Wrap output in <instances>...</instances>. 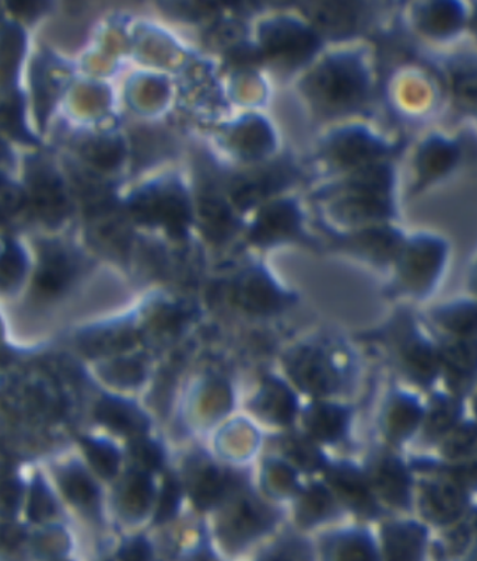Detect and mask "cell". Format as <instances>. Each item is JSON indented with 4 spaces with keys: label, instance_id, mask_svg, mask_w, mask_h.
<instances>
[{
    "label": "cell",
    "instance_id": "ba28073f",
    "mask_svg": "<svg viewBox=\"0 0 477 561\" xmlns=\"http://www.w3.org/2000/svg\"><path fill=\"white\" fill-rule=\"evenodd\" d=\"M133 214L146 222L164 224L174 232H183L188 222L187 202L174 188H158L133 202Z\"/></svg>",
    "mask_w": 477,
    "mask_h": 561
},
{
    "label": "cell",
    "instance_id": "7a4b0ae2",
    "mask_svg": "<svg viewBox=\"0 0 477 561\" xmlns=\"http://www.w3.org/2000/svg\"><path fill=\"white\" fill-rule=\"evenodd\" d=\"M394 354L400 373L415 385L429 388L441 375L439 345L429 342L414 324L394 332Z\"/></svg>",
    "mask_w": 477,
    "mask_h": 561
},
{
    "label": "cell",
    "instance_id": "30bf717a",
    "mask_svg": "<svg viewBox=\"0 0 477 561\" xmlns=\"http://www.w3.org/2000/svg\"><path fill=\"white\" fill-rule=\"evenodd\" d=\"M427 536L426 526L414 520L385 524L380 552L388 560H419L426 552Z\"/></svg>",
    "mask_w": 477,
    "mask_h": 561
},
{
    "label": "cell",
    "instance_id": "8d00e7d4",
    "mask_svg": "<svg viewBox=\"0 0 477 561\" xmlns=\"http://www.w3.org/2000/svg\"><path fill=\"white\" fill-rule=\"evenodd\" d=\"M112 379L117 380L115 383L120 385H135L143 379V369L137 363H129V360H123V363H115L113 365Z\"/></svg>",
    "mask_w": 477,
    "mask_h": 561
},
{
    "label": "cell",
    "instance_id": "d6986e66",
    "mask_svg": "<svg viewBox=\"0 0 477 561\" xmlns=\"http://www.w3.org/2000/svg\"><path fill=\"white\" fill-rule=\"evenodd\" d=\"M241 304L251 312L272 313L286 305V297L265 275L254 274L240 289Z\"/></svg>",
    "mask_w": 477,
    "mask_h": 561
},
{
    "label": "cell",
    "instance_id": "44dd1931",
    "mask_svg": "<svg viewBox=\"0 0 477 561\" xmlns=\"http://www.w3.org/2000/svg\"><path fill=\"white\" fill-rule=\"evenodd\" d=\"M74 273H77V265L73 260L67 253L55 250L43 260L37 275V288L47 297H54L68 287Z\"/></svg>",
    "mask_w": 477,
    "mask_h": 561
},
{
    "label": "cell",
    "instance_id": "4316f807",
    "mask_svg": "<svg viewBox=\"0 0 477 561\" xmlns=\"http://www.w3.org/2000/svg\"><path fill=\"white\" fill-rule=\"evenodd\" d=\"M288 456L299 468L313 473L324 470L326 462L323 453L315 447L314 439L310 437H291L288 443Z\"/></svg>",
    "mask_w": 477,
    "mask_h": 561
},
{
    "label": "cell",
    "instance_id": "836d02e7",
    "mask_svg": "<svg viewBox=\"0 0 477 561\" xmlns=\"http://www.w3.org/2000/svg\"><path fill=\"white\" fill-rule=\"evenodd\" d=\"M241 142H245L244 150L248 154H259L264 149L268 148L269 145V133L268 129L259 123H253L247 127V131H244Z\"/></svg>",
    "mask_w": 477,
    "mask_h": 561
},
{
    "label": "cell",
    "instance_id": "cb8c5ba5",
    "mask_svg": "<svg viewBox=\"0 0 477 561\" xmlns=\"http://www.w3.org/2000/svg\"><path fill=\"white\" fill-rule=\"evenodd\" d=\"M439 444L446 462L477 458V421H461Z\"/></svg>",
    "mask_w": 477,
    "mask_h": 561
},
{
    "label": "cell",
    "instance_id": "ac0fdd59",
    "mask_svg": "<svg viewBox=\"0 0 477 561\" xmlns=\"http://www.w3.org/2000/svg\"><path fill=\"white\" fill-rule=\"evenodd\" d=\"M299 217L289 204H276L265 210L256 222L253 239L256 243H274L289 238L298 230Z\"/></svg>",
    "mask_w": 477,
    "mask_h": 561
},
{
    "label": "cell",
    "instance_id": "ab89813d",
    "mask_svg": "<svg viewBox=\"0 0 477 561\" xmlns=\"http://www.w3.org/2000/svg\"><path fill=\"white\" fill-rule=\"evenodd\" d=\"M120 558L124 559H135V560H143L150 558V549L149 545L144 542V540H133V542L128 543L120 552Z\"/></svg>",
    "mask_w": 477,
    "mask_h": 561
},
{
    "label": "cell",
    "instance_id": "e575fe53",
    "mask_svg": "<svg viewBox=\"0 0 477 561\" xmlns=\"http://www.w3.org/2000/svg\"><path fill=\"white\" fill-rule=\"evenodd\" d=\"M132 453L143 463L146 469H159L163 465V453L158 445L150 440L135 443Z\"/></svg>",
    "mask_w": 477,
    "mask_h": 561
},
{
    "label": "cell",
    "instance_id": "d6a6232c",
    "mask_svg": "<svg viewBox=\"0 0 477 561\" xmlns=\"http://www.w3.org/2000/svg\"><path fill=\"white\" fill-rule=\"evenodd\" d=\"M24 274V259L16 248H9L3 254L2 277L3 287H13Z\"/></svg>",
    "mask_w": 477,
    "mask_h": 561
},
{
    "label": "cell",
    "instance_id": "1f68e13d",
    "mask_svg": "<svg viewBox=\"0 0 477 561\" xmlns=\"http://www.w3.org/2000/svg\"><path fill=\"white\" fill-rule=\"evenodd\" d=\"M179 503V485L177 480L170 478L164 484L162 497H160L158 513H155V520L163 523L173 517L175 511L178 508Z\"/></svg>",
    "mask_w": 477,
    "mask_h": 561
},
{
    "label": "cell",
    "instance_id": "603a6c76",
    "mask_svg": "<svg viewBox=\"0 0 477 561\" xmlns=\"http://www.w3.org/2000/svg\"><path fill=\"white\" fill-rule=\"evenodd\" d=\"M349 245L353 248L354 252L363 254L364 257L376 263H388L389 260L398 259L402 250L398 234L389 232V230H375V232L360 234L350 240Z\"/></svg>",
    "mask_w": 477,
    "mask_h": 561
},
{
    "label": "cell",
    "instance_id": "6da1fadb",
    "mask_svg": "<svg viewBox=\"0 0 477 561\" xmlns=\"http://www.w3.org/2000/svg\"><path fill=\"white\" fill-rule=\"evenodd\" d=\"M444 259V245L437 240L418 239L402 248L398 255L399 288L415 297L429 294L439 279Z\"/></svg>",
    "mask_w": 477,
    "mask_h": 561
},
{
    "label": "cell",
    "instance_id": "f546056e",
    "mask_svg": "<svg viewBox=\"0 0 477 561\" xmlns=\"http://www.w3.org/2000/svg\"><path fill=\"white\" fill-rule=\"evenodd\" d=\"M461 10L452 0H439L430 7L426 14V23L431 30L439 33L451 32L458 26Z\"/></svg>",
    "mask_w": 477,
    "mask_h": 561
},
{
    "label": "cell",
    "instance_id": "60d3db41",
    "mask_svg": "<svg viewBox=\"0 0 477 561\" xmlns=\"http://www.w3.org/2000/svg\"><path fill=\"white\" fill-rule=\"evenodd\" d=\"M472 284H474V290H475V294H477V270L474 275V280H472Z\"/></svg>",
    "mask_w": 477,
    "mask_h": 561
},
{
    "label": "cell",
    "instance_id": "2e32d148",
    "mask_svg": "<svg viewBox=\"0 0 477 561\" xmlns=\"http://www.w3.org/2000/svg\"><path fill=\"white\" fill-rule=\"evenodd\" d=\"M95 417L105 427L115 433L125 435L144 434L149 427V421L133 404L115 398H104L95 409Z\"/></svg>",
    "mask_w": 477,
    "mask_h": 561
},
{
    "label": "cell",
    "instance_id": "277c9868",
    "mask_svg": "<svg viewBox=\"0 0 477 561\" xmlns=\"http://www.w3.org/2000/svg\"><path fill=\"white\" fill-rule=\"evenodd\" d=\"M324 472L325 484L333 491L341 507L369 519L379 518L383 514L364 469L349 462H338L326 465Z\"/></svg>",
    "mask_w": 477,
    "mask_h": 561
},
{
    "label": "cell",
    "instance_id": "9a60e30c",
    "mask_svg": "<svg viewBox=\"0 0 477 561\" xmlns=\"http://www.w3.org/2000/svg\"><path fill=\"white\" fill-rule=\"evenodd\" d=\"M326 559L330 560H375L379 548L373 536L363 529H348L330 535L323 546Z\"/></svg>",
    "mask_w": 477,
    "mask_h": 561
},
{
    "label": "cell",
    "instance_id": "9c48e42d",
    "mask_svg": "<svg viewBox=\"0 0 477 561\" xmlns=\"http://www.w3.org/2000/svg\"><path fill=\"white\" fill-rule=\"evenodd\" d=\"M424 410L418 398L405 392L389 396L381 415V428L391 443L402 444L421 428Z\"/></svg>",
    "mask_w": 477,
    "mask_h": 561
},
{
    "label": "cell",
    "instance_id": "4dcf8cb0",
    "mask_svg": "<svg viewBox=\"0 0 477 561\" xmlns=\"http://www.w3.org/2000/svg\"><path fill=\"white\" fill-rule=\"evenodd\" d=\"M54 500L44 488L42 482H35L33 485L32 501H30V518L33 520H43L51 517L55 513Z\"/></svg>",
    "mask_w": 477,
    "mask_h": 561
},
{
    "label": "cell",
    "instance_id": "e0dca14e",
    "mask_svg": "<svg viewBox=\"0 0 477 561\" xmlns=\"http://www.w3.org/2000/svg\"><path fill=\"white\" fill-rule=\"evenodd\" d=\"M431 320L445 337L477 339V302H456L434 310Z\"/></svg>",
    "mask_w": 477,
    "mask_h": 561
},
{
    "label": "cell",
    "instance_id": "3957f363",
    "mask_svg": "<svg viewBox=\"0 0 477 561\" xmlns=\"http://www.w3.org/2000/svg\"><path fill=\"white\" fill-rule=\"evenodd\" d=\"M288 369L295 385L315 398L335 394L344 385V373L334 358L321 348L303 347L293 351L288 359Z\"/></svg>",
    "mask_w": 477,
    "mask_h": 561
},
{
    "label": "cell",
    "instance_id": "5b68a950",
    "mask_svg": "<svg viewBox=\"0 0 477 561\" xmlns=\"http://www.w3.org/2000/svg\"><path fill=\"white\" fill-rule=\"evenodd\" d=\"M364 472L381 504L396 510L409 508L414 480L408 466L398 456L388 453L374 454L367 460Z\"/></svg>",
    "mask_w": 477,
    "mask_h": 561
},
{
    "label": "cell",
    "instance_id": "f1b7e54d",
    "mask_svg": "<svg viewBox=\"0 0 477 561\" xmlns=\"http://www.w3.org/2000/svg\"><path fill=\"white\" fill-rule=\"evenodd\" d=\"M152 493V483L146 473H133L124 484L125 503H127V507H135V514L148 510Z\"/></svg>",
    "mask_w": 477,
    "mask_h": 561
},
{
    "label": "cell",
    "instance_id": "b9f144b4",
    "mask_svg": "<svg viewBox=\"0 0 477 561\" xmlns=\"http://www.w3.org/2000/svg\"><path fill=\"white\" fill-rule=\"evenodd\" d=\"M474 410H475L476 421H477V390L475 392V398H474Z\"/></svg>",
    "mask_w": 477,
    "mask_h": 561
},
{
    "label": "cell",
    "instance_id": "7402d4cb",
    "mask_svg": "<svg viewBox=\"0 0 477 561\" xmlns=\"http://www.w3.org/2000/svg\"><path fill=\"white\" fill-rule=\"evenodd\" d=\"M338 508V500L328 485L313 484L300 495L298 517L303 525H316L334 518Z\"/></svg>",
    "mask_w": 477,
    "mask_h": 561
},
{
    "label": "cell",
    "instance_id": "d590c367",
    "mask_svg": "<svg viewBox=\"0 0 477 561\" xmlns=\"http://www.w3.org/2000/svg\"><path fill=\"white\" fill-rule=\"evenodd\" d=\"M203 213L206 222H208L210 230H213L214 233H219L220 237H223L230 227V215L223 205L210 202L209 204H205Z\"/></svg>",
    "mask_w": 477,
    "mask_h": 561
},
{
    "label": "cell",
    "instance_id": "f35d334b",
    "mask_svg": "<svg viewBox=\"0 0 477 561\" xmlns=\"http://www.w3.org/2000/svg\"><path fill=\"white\" fill-rule=\"evenodd\" d=\"M94 158L100 167H113L120 158V148L117 144H104L94 150Z\"/></svg>",
    "mask_w": 477,
    "mask_h": 561
},
{
    "label": "cell",
    "instance_id": "74e56055",
    "mask_svg": "<svg viewBox=\"0 0 477 561\" xmlns=\"http://www.w3.org/2000/svg\"><path fill=\"white\" fill-rule=\"evenodd\" d=\"M48 0H9V7L19 16L33 19L47 8Z\"/></svg>",
    "mask_w": 477,
    "mask_h": 561
},
{
    "label": "cell",
    "instance_id": "8992f818",
    "mask_svg": "<svg viewBox=\"0 0 477 561\" xmlns=\"http://www.w3.org/2000/svg\"><path fill=\"white\" fill-rule=\"evenodd\" d=\"M419 513L427 523L437 526L455 525L469 511V493L449 479L435 476L420 484Z\"/></svg>",
    "mask_w": 477,
    "mask_h": 561
},
{
    "label": "cell",
    "instance_id": "4fadbf2b",
    "mask_svg": "<svg viewBox=\"0 0 477 561\" xmlns=\"http://www.w3.org/2000/svg\"><path fill=\"white\" fill-rule=\"evenodd\" d=\"M314 16L324 27L345 34L359 30L369 18V0H311Z\"/></svg>",
    "mask_w": 477,
    "mask_h": 561
},
{
    "label": "cell",
    "instance_id": "484cf974",
    "mask_svg": "<svg viewBox=\"0 0 477 561\" xmlns=\"http://www.w3.org/2000/svg\"><path fill=\"white\" fill-rule=\"evenodd\" d=\"M427 466L433 474L449 479L469 494L472 491H477V458L449 463H427Z\"/></svg>",
    "mask_w": 477,
    "mask_h": 561
},
{
    "label": "cell",
    "instance_id": "5bb4252c",
    "mask_svg": "<svg viewBox=\"0 0 477 561\" xmlns=\"http://www.w3.org/2000/svg\"><path fill=\"white\" fill-rule=\"evenodd\" d=\"M462 402L459 396L454 393L434 394L424 410L421 433L430 443H440L455 425L461 423Z\"/></svg>",
    "mask_w": 477,
    "mask_h": 561
},
{
    "label": "cell",
    "instance_id": "ffe728a7",
    "mask_svg": "<svg viewBox=\"0 0 477 561\" xmlns=\"http://www.w3.org/2000/svg\"><path fill=\"white\" fill-rule=\"evenodd\" d=\"M256 402H258L256 410L264 417L278 424L291 423L298 412V400L293 392H290L288 386L280 383L279 380H269Z\"/></svg>",
    "mask_w": 477,
    "mask_h": 561
},
{
    "label": "cell",
    "instance_id": "7c38bea8",
    "mask_svg": "<svg viewBox=\"0 0 477 561\" xmlns=\"http://www.w3.org/2000/svg\"><path fill=\"white\" fill-rule=\"evenodd\" d=\"M350 409L336 403L311 404L304 413V424L311 438L336 444L346 437L350 427Z\"/></svg>",
    "mask_w": 477,
    "mask_h": 561
},
{
    "label": "cell",
    "instance_id": "52a82bcc",
    "mask_svg": "<svg viewBox=\"0 0 477 561\" xmlns=\"http://www.w3.org/2000/svg\"><path fill=\"white\" fill-rule=\"evenodd\" d=\"M441 377L451 393L470 392L477 382V339L445 337L439 345Z\"/></svg>",
    "mask_w": 477,
    "mask_h": 561
},
{
    "label": "cell",
    "instance_id": "8fae6325",
    "mask_svg": "<svg viewBox=\"0 0 477 561\" xmlns=\"http://www.w3.org/2000/svg\"><path fill=\"white\" fill-rule=\"evenodd\" d=\"M266 51L288 62L301 61L314 53V35L299 24L281 22L272 24L264 34Z\"/></svg>",
    "mask_w": 477,
    "mask_h": 561
},
{
    "label": "cell",
    "instance_id": "83f0119b",
    "mask_svg": "<svg viewBox=\"0 0 477 561\" xmlns=\"http://www.w3.org/2000/svg\"><path fill=\"white\" fill-rule=\"evenodd\" d=\"M84 450L93 468L103 478H113L117 473L119 455L113 445L104 443V440L88 439L84 440Z\"/></svg>",
    "mask_w": 477,
    "mask_h": 561
},
{
    "label": "cell",
    "instance_id": "7bdbcfd3",
    "mask_svg": "<svg viewBox=\"0 0 477 561\" xmlns=\"http://www.w3.org/2000/svg\"><path fill=\"white\" fill-rule=\"evenodd\" d=\"M476 23H477V14H476Z\"/></svg>",
    "mask_w": 477,
    "mask_h": 561
},
{
    "label": "cell",
    "instance_id": "d4e9b609",
    "mask_svg": "<svg viewBox=\"0 0 477 561\" xmlns=\"http://www.w3.org/2000/svg\"><path fill=\"white\" fill-rule=\"evenodd\" d=\"M59 480L60 488H62L65 495L72 503L84 508L95 507L98 500L97 488H95L92 479L89 478L88 473L80 466L68 468L67 472H63Z\"/></svg>",
    "mask_w": 477,
    "mask_h": 561
}]
</instances>
